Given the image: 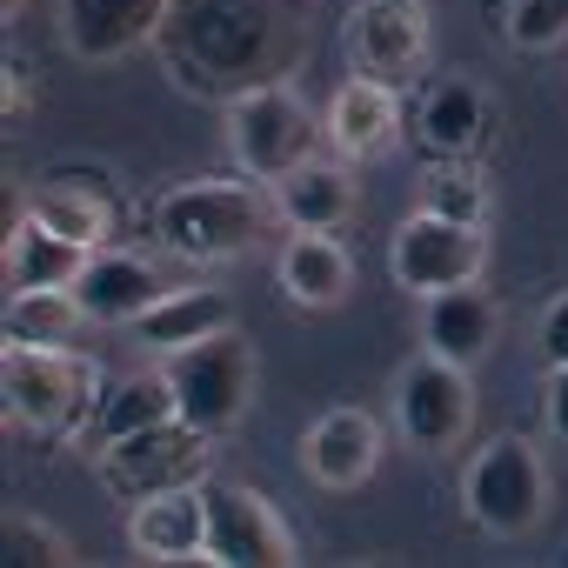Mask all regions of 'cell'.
I'll return each instance as SVG.
<instances>
[{"mask_svg":"<svg viewBox=\"0 0 568 568\" xmlns=\"http://www.w3.org/2000/svg\"><path fill=\"white\" fill-rule=\"evenodd\" d=\"M274 201H261L247 181H187L174 194H161L154 207V234L161 247H174L181 261H241L247 247H261V234L274 227Z\"/></svg>","mask_w":568,"mask_h":568,"instance_id":"6da1fadb","label":"cell"},{"mask_svg":"<svg viewBox=\"0 0 568 568\" xmlns=\"http://www.w3.org/2000/svg\"><path fill=\"white\" fill-rule=\"evenodd\" d=\"M0 395H8V415L34 435H81L108 388H101V368L74 348L8 342V355H0Z\"/></svg>","mask_w":568,"mask_h":568,"instance_id":"7a4b0ae2","label":"cell"},{"mask_svg":"<svg viewBox=\"0 0 568 568\" xmlns=\"http://www.w3.org/2000/svg\"><path fill=\"white\" fill-rule=\"evenodd\" d=\"M168 382H174V408H181L187 428L227 435V428H241V415H247V402H254V348H247V335L227 322V328H214V335L174 348V355H168Z\"/></svg>","mask_w":568,"mask_h":568,"instance_id":"3957f363","label":"cell"},{"mask_svg":"<svg viewBox=\"0 0 568 568\" xmlns=\"http://www.w3.org/2000/svg\"><path fill=\"white\" fill-rule=\"evenodd\" d=\"M315 134L328 128H315L308 101L288 81H261L227 101V148H234V168L254 181H281L288 168H302L315 154Z\"/></svg>","mask_w":568,"mask_h":568,"instance_id":"277c9868","label":"cell"},{"mask_svg":"<svg viewBox=\"0 0 568 568\" xmlns=\"http://www.w3.org/2000/svg\"><path fill=\"white\" fill-rule=\"evenodd\" d=\"M462 501H468V521L495 541H521L541 515H548V468L541 455L521 442V435H495L468 475H462Z\"/></svg>","mask_w":568,"mask_h":568,"instance_id":"5b68a950","label":"cell"},{"mask_svg":"<svg viewBox=\"0 0 568 568\" xmlns=\"http://www.w3.org/2000/svg\"><path fill=\"white\" fill-rule=\"evenodd\" d=\"M207 442H214V435H201V428H187V422L174 415V422L134 428V435H121V442H101V448H94V475H101L108 495L148 501V495H161V488L201 481V475H207Z\"/></svg>","mask_w":568,"mask_h":568,"instance_id":"8992f818","label":"cell"},{"mask_svg":"<svg viewBox=\"0 0 568 568\" xmlns=\"http://www.w3.org/2000/svg\"><path fill=\"white\" fill-rule=\"evenodd\" d=\"M488 267V234L468 227V221H442L428 207H415L395 241H388V274H395V288L408 295H442V288H468V281H481Z\"/></svg>","mask_w":568,"mask_h":568,"instance_id":"52a82bcc","label":"cell"},{"mask_svg":"<svg viewBox=\"0 0 568 568\" xmlns=\"http://www.w3.org/2000/svg\"><path fill=\"white\" fill-rule=\"evenodd\" d=\"M468 422H475V382H468V368H455V362H442V355L422 348L395 375V428H402V442L442 455V448H455L468 435Z\"/></svg>","mask_w":568,"mask_h":568,"instance_id":"ba28073f","label":"cell"},{"mask_svg":"<svg viewBox=\"0 0 568 568\" xmlns=\"http://www.w3.org/2000/svg\"><path fill=\"white\" fill-rule=\"evenodd\" d=\"M207 561H221V568H288L295 535L261 488L221 481V488H207Z\"/></svg>","mask_w":568,"mask_h":568,"instance_id":"9c48e42d","label":"cell"},{"mask_svg":"<svg viewBox=\"0 0 568 568\" xmlns=\"http://www.w3.org/2000/svg\"><path fill=\"white\" fill-rule=\"evenodd\" d=\"M348 61L368 81H408L428 61V21L415 0H362L348 21Z\"/></svg>","mask_w":568,"mask_h":568,"instance_id":"30bf717a","label":"cell"},{"mask_svg":"<svg viewBox=\"0 0 568 568\" xmlns=\"http://www.w3.org/2000/svg\"><path fill=\"white\" fill-rule=\"evenodd\" d=\"M174 14V0H61V48L74 61H121L148 48Z\"/></svg>","mask_w":568,"mask_h":568,"instance_id":"8fae6325","label":"cell"},{"mask_svg":"<svg viewBox=\"0 0 568 568\" xmlns=\"http://www.w3.org/2000/svg\"><path fill=\"white\" fill-rule=\"evenodd\" d=\"M74 295H81L88 322H101V328H134V322L168 295V281H161V267H154L148 254H108V247H94V254L81 261V274H74Z\"/></svg>","mask_w":568,"mask_h":568,"instance_id":"7c38bea8","label":"cell"},{"mask_svg":"<svg viewBox=\"0 0 568 568\" xmlns=\"http://www.w3.org/2000/svg\"><path fill=\"white\" fill-rule=\"evenodd\" d=\"M375 462H382V422H375L368 408H328V415L302 435V468H308V481H322V488H335V495L362 488V481L375 475Z\"/></svg>","mask_w":568,"mask_h":568,"instance_id":"4fadbf2b","label":"cell"},{"mask_svg":"<svg viewBox=\"0 0 568 568\" xmlns=\"http://www.w3.org/2000/svg\"><path fill=\"white\" fill-rule=\"evenodd\" d=\"M128 548L141 561H207V488H161L134 501L128 515Z\"/></svg>","mask_w":568,"mask_h":568,"instance_id":"5bb4252c","label":"cell"},{"mask_svg":"<svg viewBox=\"0 0 568 568\" xmlns=\"http://www.w3.org/2000/svg\"><path fill=\"white\" fill-rule=\"evenodd\" d=\"M395 134H402V94H395V81L355 74V81L335 88V101H328V141H335L342 161H375V154L395 148Z\"/></svg>","mask_w":568,"mask_h":568,"instance_id":"9a60e30c","label":"cell"},{"mask_svg":"<svg viewBox=\"0 0 568 568\" xmlns=\"http://www.w3.org/2000/svg\"><path fill=\"white\" fill-rule=\"evenodd\" d=\"M495 335H501V308L475 288V281H468V288H442V295L422 302V348L455 362V368H475L495 348Z\"/></svg>","mask_w":568,"mask_h":568,"instance_id":"2e32d148","label":"cell"},{"mask_svg":"<svg viewBox=\"0 0 568 568\" xmlns=\"http://www.w3.org/2000/svg\"><path fill=\"white\" fill-rule=\"evenodd\" d=\"M274 187V207H281V221L288 227H308V234H335L348 214H355V174L342 168V161H302V168H288L281 181H267Z\"/></svg>","mask_w":568,"mask_h":568,"instance_id":"e0dca14e","label":"cell"},{"mask_svg":"<svg viewBox=\"0 0 568 568\" xmlns=\"http://www.w3.org/2000/svg\"><path fill=\"white\" fill-rule=\"evenodd\" d=\"M415 134H422V148H428L435 161H468V154L481 148V134H488V101H481V88L462 81V74H442V81L422 94V108H415Z\"/></svg>","mask_w":568,"mask_h":568,"instance_id":"ac0fdd59","label":"cell"},{"mask_svg":"<svg viewBox=\"0 0 568 568\" xmlns=\"http://www.w3.org/2000/svg\"><path fill=\"white\" fill-rule=\"evenodd\" d=\"M281 288H288L302 308H342L355 288V261L335 234H308L295 227V241L281 247Z\"/></svg>","mask_w":568,"mask_h":568,"instance_id":"d6986e66","label":"cell"},{"mask_svg":"<svg viewBox=\"0 0 568 568\" xmlns=\"http://www.w3.org/2000/svg\"><path fill=\"white\" fill-rule=\"evenodd\" d=\"M81 261H88V247H74L68 234H54L34 214H21L8 227V288L14 295L21 288H68V281L81 274Z\"/></svg>","mask_w":568,"mask_h":568,"instance_id":"ffe728a7","label":"cell"},{"mask_svg":"<svg viewBox=\"0 0 568 568\" xmlns=\"http://www.w3.org/2000/svg\"><path fill=\"white\" fill-rule=\"evenodd\" d=\"M227 322H234V315H227V295H214V288H168V295L134 322V335H141L154 355H174V348H187V342L227 328Z\"/></svg>","mask_w":568,"mask_h":568,"instance_id":"44dd1931","label":"cell"},{"mask_svg":"<svg viewBox=\"0 0 568 568\" xmlns=\"http://www.w3.org/2000/svg\"><path fill=\"white\" fill-rule=\"evenodd\" d=\"M81 322H88V308L74 295V281L68 288H21L8 302V342H21V348H68L81 335Z\"/></svg>","mask_w":568,"mask_h":568,"instance_id":"7402d4cb","label":"cell"},{"mask_svg":"<svg viewBox=\"0 0 568 568\" xmlns=\"http://www.w3.org/2000/svg\"><path fill=\"white\" fill-rule=\"evenodd\" d=\"M181 408H174V382H168V368H148V375H128V382H114L108 395H101V408H94V435L101 442H121V435H134V428H154V422H174Z\"/></svg>","mask_w":568,"mask_h":568,"instance_id":"603a6c76","label":"cell"},{"mask_svg":"<svg viewBox=\"0 0 568 568\" xmlns=\"http://www.w3.org/2000/svg\"><path fill=\"white\" fill-rule=\"evenodd\" d=\"M28 214H34V221H48L54 234H68V241H74V247H88V254L114 234V207H108V194L74 187V181H68V187H41V194L28 201Z\"/></svg>","mask_w":568,"mask_h":568,"instance_id":"cb8c5ba5","label":"cell"},{"mask_svg":"<svg viewBox=\"0 0 568 568\" xmlns=\"http://www.w3.org/2000/svg\"><path fill=\"white\" fill-rule=\"evenodd\" d=\"M415 207H428V214H442V221L488 227V187H481V174L462 168V161H435V154H428V168L415 174Z\"/></svg>","mask_w":568,"mask_h":568,"instance_id":"d4e9b609","label":"cell"},{"mask_svg":"<svg viewBox=\"0 0 568 568\" xmlns=\"http://www.w3.org/2000/svg\"><path fill=\"white\" fill-rule=\"evenodd\" d=\"M501 28L521 54H555L568 41V0H508Z\"/></svg>","mask_w":568,"mask_h":568,"instance_id":"484cf974","label":"cell"},{"mask_svg":"<svg viewBox=\"0 0 568 568\" xmlns=\"http://www.w3.org/2000/svg\"><path fill=\"white\" fill-rule=\"evenodd\" d=\"M0 541H8V561H21V568L74 561V541H68L61 528H48L41 515H8V521H0Z\"/></svg>","mask_w":568,"mask_h":568,"instance_id":"4316f807","label":"cell"},{"mask_svg":"<svg viewBox=\"0 0 568 568\" xmlns=\"http://www.w3.org/2000/svg\"><path fill=\"white\" fill-rule=\"evenodd\" d=\"M535 335H541V362H548V368H561V362H568V295H555V302L541 308Z\"/></svg>","mask_w":568,"mask_h":568,"instance_id":"83f0119b","label":"cell"},{"mask_svg":"<svg viewBox=\"0 0 568 568\" xmlns=\"http://www.w3.org/2000/svg\"><path fill=\"white\" fill-rule=\"evenodd\" d=\"M541 422H548V435L568 448V362H561V368H548V388H541Z\"/></svg>","mask_w":568,"mask_h":568,"instance_id":"f1b7e54d","label":"cell"}]
</instances>
